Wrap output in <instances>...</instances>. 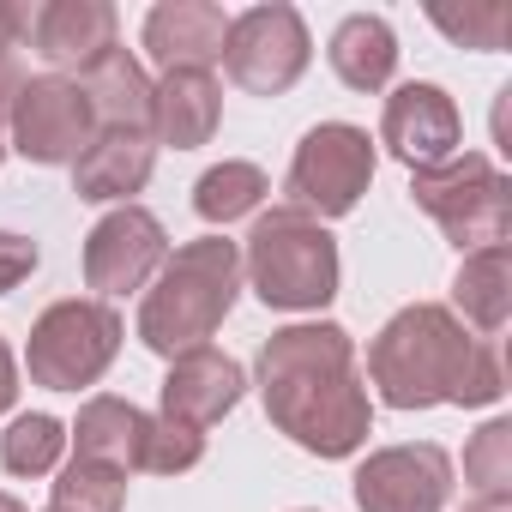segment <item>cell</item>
I'll use <instances>...</instances> for the list:
<instances>
[{"label":"cell","instance_id":"cell-1","mask_svg":"<svg viewBox=\"0 0 512 512\" xmlns=\"http://www.w3.org/2000/svg\"><path fill=\"white\" fill-rule=\"evenodd\" d=\"M260 398L278 434H290L314 458H350L362 452L374 428V398L356 362V338L338 320L284 326L260 344Z\"/></svg>","mask_w":512,"mask_h":512},{"label":"cell","instance_id":"cell-2","mask_svg":"<svg viewBox=\"0 0 512 512\" xmlns=\"http://www.w3.org/2000/svg\"><path fill=\"white\" fill-rule=\"evenodd\" d=\"M380 404L392 410H434V404H500L506 398V368L494 338H476L452 308L440 302H410L398 308L380 338L368 344V374Z\"/></svg>","mask_w":512,"mask_h":512},{"label":"cell","instance_id":"cell-3","mask_svg":"<svg viewBox=\"0 0 512 512\" xmlns=\"http://www.w3.org/2000/svg\"><path fill=\"white\" fill-rule=\"evenodd\" d=\"M235 296H241V247L223 235L181 241L139 302V344L151 356L175 362V356L199 350L229 320Z\"/></svg>","mask_w":512,"mask_h":512},{"label":"cell","instance_id":"cell-4","mask_svg":"<svg viewBox=\"0 0 512 512\" xmlns=\"http://www.w3.org/2000/svg\"><path fill=\"white\" fill-rule=\"evenodd\" d=\"M241 272L266 308L320 314L338 296V235L296 205L260 211L241 247Z\"/></svg>","mask_w":512,"mask_h":512},{"label":"cell","instance_id":"cell-5","mask_svg":"<svg viewBox=\"0 0 512 512\" xmlns=\"http://www.w3.org/2000/svg\"><path fill=\"white\" fill-rule=\"evenodd\" d=\"M410 199H416V211H428L446 229V241L458 253L500 247L512 235V181L482 151H458L440 169H416L410 175Z\"/></svg>","mask_w":512,"mask_h":512},{"label":"cell","instance_id":"cell-6","mask_svg":"<svg viewBox=\"0 0 512 512\" xmlns=\"http://www.w3.org/2000/svg\"><path fill=\"white\" fill-rule=\"evenodd\" d=\"M121 314L109 302H91V296H67L55 308L37 314L31 326V350H25V368H31V386L43 392H85L109 374V362L121 356Z\"/></svg>","mask_w":512,"mask_h":512},{"label":"cell","instance_id":"cell-7","mask_svg":"<svg viewBox=\"0 0 512 512\" xmlns=\"http://www.w3.org/2000/svg\"><path fill=\"white\" fill-rule=\"evenodd\" d=\"M368 181H374V139L356 121H320V127L302 133V145L290 157V175H284V193H290L296 211L326 223V217L356 211Z\"/></svg>","mask_w":512,"mask_h":512},{"label":"cell","instance_id":"cell-8","mask_svg":"<svg viewBox=\"0 0 512 512\" xmlns=\"http://www.w3.org/2000/svg\"><path fill=\"white\" fill-rule=\"evenodd\" d=\"M314 61V37L302 25L296 7L284 0H266V7H247L229 19L223 37V67L247 97H284Z\"/></svg>","mask_w":512,"mask_h":512},{"label":"cell","instance_id":"cell-9","mask_svg":"<svg viewBox=\"0 0 512 512\" xmlns=\"http://www.w3.org/2000/svg\"><path fill=\"white\" fill-rule=\"evenodd\" d=\"M97 139V115H91V97L79 91V79H61V73H43V79H25L7 103V145L25 157V163H79V151Z\"/></svg>","mask_w":512,"mask_h":512},{"label":"cell","instance_id":"cell-10","mask_svg":"<svg viewBox=\"0 0 512 512\" xmlns=\"http://www.w3.org/2000/svg\"><path fill=\"white\" fill-rule=\"evenodd\" d=\"M163 260H169V235L145 205H115L85 235V284L103 302L127 296V290H145V278L163 272Z\"/></svg>","mask_w":512,"mask_h":512},{"label":"cell","instance_id":"cell-11","mask_svg":"<svg viewBox=\"0 0 512 512\" xmlns=\"http://www.w3.org/2000/svg\"><path fill=\"white\" fill-rule=\"evenodd\" d=\"M380 145L416 175V169H440V163H452L458 151H464V115H458V103L440 91V85H428V79H410V85H398L392 97H386V109H380Z\"/></svg>","mask_w":512,"mask_h":512},{"label":"cell","instance_id":"cell-12","mask_svg":"<svg viewBox=\"0 0 512 512\" xmlns=\"http://www.w3.org/2000/svg\"><path fill=\"white\" fill-rule=\"evenodd\" d=\"M446 500H452V458L434 440L380 446L356 470V506L362 512H446Z\"/></svg>","mask_w":512,"mask_h":512},{"label":"cell","instance_id":"cell-13","mask_svg":"<svg viewBox=\"0 0 512 512\" xmlns=\"http://www.w3.org/2000/svg\"><path fill=\"white\" fill-rule=\"evenodd\" d=\"M25 43L67 79H85L109 49H121V19L109 0H43L31 7V25H25Z\"/></svg>","mask_w":512,"mask_h":512},{"label":"cell","instance_id":"cell-14","mask_svg":"<svg viewBox=\"0 0 512 512\" xmlns=\"http://www.w3.org/2000/svg\"><path fill=\"white\" fill-rule=\"evenodd\" d=\"M229 13L211 0H163L145 13V55L163 73H211L223 61Z\"/></svg>","mask_w":512,"mask_h":512},{"label":"cell","instance_id":"cell-15","mask_svg":"<svg viewBox=\"0 0 512 512\" xmlns=\"http://www.w3.org/2000/svg\"><path fill=\"white\" fill-rule=\"evenodd\" d=\"M241 392H247L241 362L223 356V350H211V344H199V350H187V356L169 362L163 410H157V416H175V422H187V428L205 434L211 422H223V416L241 404Z\"/></svg>","mask_w":512,"mask_h":512},{"label":"cell","instance_id":"cell-16","mask_svg":"<svg viewBox=\"0 0 512 512\" xmlns=\"http://www.w3.org/2000/svg\"><path fill=\"white\" fill-rule=\"evenodd\" d=\"M157 169V139L145 127H97V139L73 163V193L85 205H133V193Z\"/></svg>","mask_w":512,"mask_h":512},{"label":"cell","instance_id":"cell-17","mask_svg":"<svg viewBox=\"0 0 512 512\" xmlns=\"http://www.w3.org/2000/svg\"><path fill=\"white\" fill-rule=\"evenodd\" d=\"M223 121V85L211 73H163L151 85V139L175 145V151H199L211 145Z\"/></svg>","mask_w":512,"mask_h":512},{"label":"cell","instance_id":"cell-18","mask_svg":"<svg viewBox=\"0 0 512 512\" xmlns=\"http://www.w3.org/2000/svg\"><path fill=\"white\" fill-rule=\"evenodd\" d=\"M67 440L79 446L73 458H97V464H109V470H121V476H133V470H145V446H151V416L139 410V404H127V398H85L79 404V422L67 428Z\"/></svg>","mask_w":512,"mask_h":512},{"label":"cell","instance_id":"cell-19","mask_svg":"<svg viewBox=\"0 0 512 512\" xmlns=\"http://www.w3.org/2000/svg\"><path fill=\"white\" fill-rule=\"evenodd\" d=\"M452 314L464 326H476V338L506 332V320H512V253H506V241L464 253V266L452 278Z\"/></svg>","mask_w":512,"mask_h":512},{"label":"cell","instance_id":"cell-20","mask_svg":"<svg viewBox=\"0 0 512 512\" xmlns=\"http://www.w3.org/2000/svg\"><path fill=\"white\" fill-rule=\"evenodd\" d=\"M332 73L350 85V91H386L392 73H398V37L380 13H350L338 31H332V49H326Z\"/></svg>","mask_w":512,"mask_h":512},{"label":"cell","instance_id":"cell-21","mask_svg":"<svg viewBox=\"0 0 512 512\" xmlns=\"http://www.w3.org/2000/svg\"><path fill=\"white\" fill-rule=\"evenodd\" d=\"M79 91L91 97L97 127H145V133H151V79H145V67H139L127 49H109V55L79 79Z\"/></svg>","mask_w":512,"mask_h":512},{"label":"cell","instance_id":"cell-22","mask_svg":"<svg viewBox=\"0 0 512 512\" xmlns=\"http://www.w3.org/2000/svg\"><path fill=\"white\" fill-rule=\"evenodd\" d=\"M272 193V181H266V169L260 163H217V169H205L199 181H193V211L205 217V223H235V217H253L260 211V199Z\"/></svg>","mask_w":512,"mask_h":512},{"label":"cell","instance_id":"cell-23","mask_svg":"<svg viewBox=\"0 0 512 512\" xmlns=\"http://www.w3.org/2000/svg\"><path fill=\"white\" fill-rule=\"evenodd\" d=\"M464 482L476 488V500H512V422L506 416H494L470 434Z\"/></svg>","mask_w":512,"mask_h":512},{"label":"cell","instance_id":"cell-24","mask_svg":"<svg viewBox=\"0 0 512 512\" xmlns=\"http://www.w3.org/2000/svg\"><path fill=\"white\" fill-rule=\"evenodd\" d=\"M55 512H121L127 506V476L97 464V458H73L61 476H55V494H49Z\"/></svg>","mask_w":512,"mask_h":512},{"label":"cell","instance_id":"cell-25","mask_svg":"<svg viewBox=\"0 0 512 512\" xmlns=\"http://www.w3.org/2000/svg\"><path fill=\"white\" fill-rule=\"evenodd\" d=\"M61 446H67V428L55 416H19L7 434H0V464L13 476H49L61 464Z\"/></svg>","mask_w":512,"mask_h":512},{"label":"cell","instance_id":"cell-26","mask_svg":"<svg viewBox=\"0 0 512 512\" xmlns=\"http://www.w3.org/2000/svg\"><path fill=\"white\" fill-rule=\"evenodd\" d=\"M205 458V434L175 422V416H151V446H145V470L151 476H181Z\"/></svg>","mask_w":512,"mask_h":512},{"label":"cell","instance_id":"cell-27","mask_svg":"<svg viewBox=\"0 0 512 512\" xmlns=\"http://www.w3.org/2000/svg\"><path fill=\"white\" fill-rule=\"evenodd\" d=\"M434 25L452 37V43H464V49H506V25H512V13L500 7V0H482V7H470L464 19L458 13H434Z\"/></svg>","mask_w":512,"mask_h":512},{"label":"cell","instance_id":"cell-28","mask_svg":"<svg viewBox=\"0 0 512 512\" xmlns=\"http://www.w3.org/2000/svg\"><path fill=\"white\" fill-rule=\"evenodd\" d=\"M25 25H31V7H13V0H0V109H7V103H13V91L25 85V73H19Z\"/></svg>","mask_w":512,"mask_h":512},{"label":"cell","instance_id":"cell-29","mask_svg":"<svg viewBox=\"0 0 512 512\" xmlns=\"http://www.w3.org/2000/svg\"><path fill=\"white\" fill-rule=\"evenodd\" d=\"M37 260H43V253H37V241H31V235L0 229V296H7V290H19V284L37 272Z\"/></svg>","mask_w":512,"mask_h":512},{"label":"cell","instance_id":"cell-30","mask_svg":"<svg viewBox=\"0 0 512 512\" xmlns=\"http://www.w3.org/2000/svg\"><path fill=\"white\" fill-rule=\"evenodd\" d=\"M13 398H19V362H13L7 338H0V416L13 410Z\"/></svg>","mask_w":512,"mask_h":512},{"label":"cell","instance_id":"cell-31","mask_svg":"<svg viewBox=\"0 0 512 512\" xmlns=\"http://www.w3.org/2000/svg\"><path fill=\"white\" fill-rule=\"evenodd\" d=\"M464 512H512V500H470Z\"/></svg>","mask_w":512,"mask_h":512},{"label":"cell","instance_id":"cell-32","mask_svg":"<svg viewBox=\"0 0 512 512\" xmlns=\"http://www.w3.org/2000/svg\"><path fill=\"white\" fill-rule=\"evenodd\" d=\"M0 512H25V500H19V494H7V488H0Z\"/></svg>","mask_w":512,"mask_h":512},{"label":"cell","instance_id":"cell-33","mask_svg":"<svg viewBox=\"0 0 512 512\" xmlns=\"http://www.w3.org/2000/svg\"><path fill=\"white\" fill-rule=\"evenodd\" d=\"M0 157H7V109H0Z\"/></svg>","mask_w":512,"mask_h":512},{"label":"cell","instance_id":"cell-34","mask_svg":"<svg viewBox=\"0 0 512 512\" xmlns=\"http://www.w3.org/2000/svg\"><path fill=\"white\" fill-rule=\"evenodd\" d=\"M49 512H55V506H49Z\"/></svg>","mask_w":512,"mask_h":512}]
</instances>
